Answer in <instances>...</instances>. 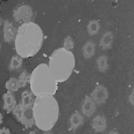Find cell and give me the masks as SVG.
Listing matches in <instances>:
<instances>
[{"instance_id":"cell-20","label":"cell","mask_w":134,"mask_h":134,"mask_svg":"<svg viewBox=\"0 0 134 134\" xmlns=\"http://www.w3.org/2000/svg\"><path fill=\"white\" fill-rule=\"evenodd\" d=\"M31 74H29L26 71H24L19 76V80L21 83L22 87L26 85L27 83L30 82Z\"/></svg>"},{"instance_id":"cell-10","label":"cell","mask_w":134,"mask_h":134,"mask_svg":"<svg viewBox=\"0 0 134 134\" xmlns=\"http://www.w3.org/2000/svg\"><path fill=\"white\" fill-rule=\"evenodd\" d=\"M4 105L3 109L6 110L8 113L13 110L16 106V101L13 93V92L7 90L3 96Z\"/></svg>"},{"instance_id":"cell-15","label":"cell","mask_w":134,"mask_h":134,"mask_svg":"<svg viewBox=\"0 0 134 134\" xmlns=\"http://www.w3.org/2000/svg\"><path fill=\"white\" fill-rule=\"evenodd\" d=\"M34 94L29 90L24 91L21 94V99L20 102L24 105H34L35 98Z\"/></svg>"},{"instance_id":"cell-7","label":"cell","mask_w":134,"mask_h":134,"mask_svg":"<svg viewBox=\"0 0 134 134\" xmlns=\"http://www.w3.org/2000/svg\"><path fill=\"white\" fill-rule=\"evenodd\" d=\"M91 96L95 103L100 105L105 103L108 97V90L102 85H97L91 93Z\"/></svg>"},{"instance_id":"cell-3","label":"cell","mask_w":134,"mask_h":134,"mask_svg":"<svg viewBox=\"0 0 134 134\" xmlns=\"http://www.w3.org/2000/svg\"><path fill=\"white\" fill-rule=\"evenodd\" d=\"M75 64L73 53L64 48L56 49L49 57L48 66L52 76L58 82H63L69 79Z\"/></svg>"},{"instance_id":"cell-19","label":"cell","mask_w":134,"mask_h":134,"mask_svg":"<svg viewBox=\"0 0 134 134\" xmlns=\"http://www.w3.org/2000/svg\"><path fill=\"white\" fill-rule=\"evenodd\" d=\"M96 63L99 71L102 72H105L108 68L107 57L106 55H102L98 57L96 60Z\"/></svg>"},{"instance_id":"cell-17","label":"cell","mask_w":134,"mask_h":134,"mask_svg":"<svg viewBox=\"0 0 134 134\" xmlns=\"http://www.w3.org/2000/svg\"><path fill=\"white\" fill-rule=\"evenodd\" d=\"M23 64L22 58L19 55H15L12 57L8 66L10 71H13L21 68Z\"/></svg>"},{"instance_id":"cell-1","label":"cell","mask_w":134,"mask_h":134,"mask_svg":"<svg viewBox=\"0 0 134 134\" xmlns=\"http://www.w3.org/2000/svg\"><path fill=\"white\" fill-rule=\"evenodd\" d=\"M15 39V48L22 58H28L36 55L41 49L43 34L40 27L35 23H23L17 29Z\"/></svg>"},{"instance_id":"cell-5","label":"cell","mask_w":134,"mask_h":134,"mask_svg":"<svg viewBox=\"0 0 134 134\" xmlns=\"http://www.w3.org/2000/svg\"><path fill=\"white\" fill-rule=\"evenodd\" d=\"M32 108L33 105H24L20 102L13 110V114L26 129L31 128L35 124Z\"/></svg>"},{"instance_id":"cell-14","label":"cell","mask_w":134,"mask_h":134,"mask_svg":"<svg viewBox=\"0 0 134 134\" xmlns=\"http://www.w3.org/2000/svg\"><path fill=\"white\" fill-rule=\"evenodd\" d=\"M95 51V44L92 41H87L82 48V52L85 58L88 59L94 55Z\"/></svg>"},{"instance_id":"cell-6","label":"cell","mask_w":134,"mask_h":134,"mask_svg":"<svg viewBox=\"0 0 134 134\" xmlns=\"http://www.w3.org/2000/svg\"><path fill=\"white\" fill-rule=\"evenodd\" d=\"M33 14L32 9L29 5H21L13 10V17L15 21L18 23L30 22Z\"/></svg>"},{"instance_id":"cell-18","label":"cell","mask_w":134,"mask_h":134,"mask_svg":"<svg viewBox=\"0 0 134 134\" xmlns=\"http://www.w3.org/2000/svg\"><path fill=\"white\" fill-rule=\"evenodd\" d=\"M100 25L98 20H92L89 21L87 26V31L90 36L97 34L99 31Z\"/></svg>"},{"instance_id":"cell-8","label":"cell","mask_w":134,"mask_h":134,"mask_svg":"<svg viewBox=\"0 0 134 134\" xmlns=\"http://www.w3.org/2000/svg\"><path fill=\"white\" fill-rule=\"evenodd\" d=\"M17 30L13 24L8 20H6L4 21L3 24V33L4 40L6 42H10L12 40L15 39Z\"/></svg>"},{"instance_id":"cell-16","label":"cell","mask_w":134,"mask_h":134,"mask_svg":"<svg viewBox=\"0 0 134 134\" xmlns=\"http://www.w3.org/2000/svg\"><path fill=\"white\" fill-rule=\"evenodd\" d=\"M5 86L7 90L15 92L21 88L22 85L19 79H17L15 77H11L6 82Z\"/></svg>"},{"instance_id":"cell-9","label":"cell","mask_w":134,"mask_h":134,"mask_svg":"<svg viewBox=\"0 0 134 134\" xmlns=\"http://www.w3.org/2000/svg\"><path fill=\"white\" fill-rule=\"evenodd\" d=\"M96 109V103L91 97L86 95L82 104V111L87 117H91Z\"/></svg>"},{"instance_id":"cell-12","label":"cell","mask_w":134,"mask_h":134,"mask_svg":"<svg viewBox=\"0 0 134 134\" xmlns=\"http://www.w3.org/2000/svg\"><path fill=\"white\" fill-rule=\"evenodd\" d=\"M84 118L83 116L77 111L74 113L70 118V127L69 129L70 131H74L80 126L83 125Z\"/></svg>"},{"instance_id":"cell-4","label":"cell","mask_w":134,"mask_h":134,"mask_svg":"<svg viewBox=\"0 0 134 134\" xmlns=\"http://www.w3.org/2000/svg\"><path fill=\"white\" fill-rule=\"evenodd\" d=\"M30 87L35 96L53 95L58 90V82L52 76L48 65L41 63L32 71Z\"/></svg>"},{"instance_id":"cell-21","label":"cell","mask_w":134,"mask_h":134,"mask_svg":"<svg viewBox=\"0 0 134 134\" xmlns=\"http://www.w3.org/2000/svg\"><path fill=\"white\" fill-rule=\"evenodd\" d=\"M63 46L64 48L68 50L72 49L74 47V42L72 39L70 37H66L64 39Z\"/></svg>"},{"instance_id":"cell-11","label":"cell","mask_w":134,"mask_h":134,"mask_svg":"<svg viewBox=\"0 0 134 134\" xmlns=\"http://www.w3.org/2000/svg\"><path fill=\"white\" fill-rule=\"evenodd\" d=\"M92 127L96 132L104 131L107 127L106 120L105 117L100 115L95 116L92 121Z\"/></svg>"},{"instance_id":"cell-2","label":"cell","mask_w":134,"mask_h":134,"mask_svg":"<svg viewBox=\"0 0 134 134\" xmlns=\"http://www.w3.org/2000/svg\"><path fill=\"white\" fill-rule=\"evenodd\" d=\"M32 110L35 125L42 131L50 130L58 120L59 107L53 95L36 96Z\"/></svg>"},{"instance_id":"cell-13","label":"cell","mask_w":134,"mask_h":134,"mask_svg":"<svg viewBox=\"0 0 134 134\" xmlns=\"http://www.w3.org/2000/svg\"><path fill=\"white\" fill-rule=\"evenodd\" d=\"M114 36L111 31L106 32L102 37L100 41V46L103 50H106L111 47L113 42Z\"/></svg>"}]
</instances>
